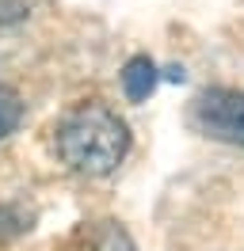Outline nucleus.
<instances>
[{"label":"nucleus","instance_id":"obj_1","mask_svg":"<svg viewBox=\"0 0 244 251\" xmlns=\"http://www.w3.org/2000/svg\"><path fill=\"white\" fill-rule=\"evenodd\" d=\"M54 149L61 164L76 175H111L130 152V129L119 114L103 103H80L73 107L54 129Z\"/></svg>","mask_w":244,"mask_h":251},{"label":"nucleus","instance_id":"obj_2","mask_svg":"<svg viewBox=\"0 0 244 251\" xmlns=\"http://www.w3.org/2000/svg\"><path fill=\"white\" fill-rule=\"evenodd\" d=\"M191 122L214 137V141L225 145H244V95L233 88H210L195 99L191 110Z\"/></svg>","mask_w":244,"mask_h":251},{"label":"nucleus","instance_id":"obj_3","mask_svg":"<svg viewBox=\"0 0 244 251\" xmlns=\"http://www.w3.org/2000/svg\"><path fill=\"white\" fill-rule=\"evenodd\" d=\"M152 88H156V65L149 57H130V61L122 65V92H126L130 103L149 99Z\"/></svg>","mask_w":244,"mask_h":251},{"label":"nucleus","instance_id":"obj_4","mask_svg":"<svg viewBox=\"0 0 244 251\" xmlns=\"http://www.w3.org/2000/svg\"><path fill=\"white\" fill-rule=\"evenodd\" d=\"M19 122H23V99H19L15 88H4V84H0V141H4L8 133H15Z\"/></svg>","mask_w":244,"mask_h":251},{"label":"nucleus","instance_id":"obj_5","mask_svg":"<svg viewBox=\"0 0 244 251\" xmlns=\"http://www.w3.org/2000/svg\"><path fill=\"white\" fill-rule=\"evenodd\" d=\"M30 228V213L23 205H12V202H0V244L15 240L19 232Z\"/></svg>","mask_w":244,"mask_h":251},{"label":"nucleus","instance_id":"obj_6","mask_svg":"<svg viewBox=\"0 0 244 251\" xmlns=\"http://www.w3.org/2000/svg\"><path fill=\"white\" fill-rule=\"evenodd\" d=\"M92 251H134V244L126 240L122 228H115V225H99V228L92 232Z\"/></svg>","mask_w":244,"mask_h":251}]
</instances>
